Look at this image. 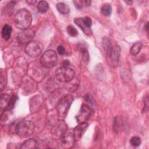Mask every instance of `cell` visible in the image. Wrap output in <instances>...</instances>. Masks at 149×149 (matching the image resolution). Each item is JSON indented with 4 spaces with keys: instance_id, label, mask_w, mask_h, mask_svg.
<instances>
[{
    "instance_id": "obj_1",
    "label": "cell",
    "mask_w": 149,
    "mask_h": 149,
    "mask_svg": "<svg viewBox=\"0 0 149 149\" xmlns=\"http://www.w3.org/2000/svg\"><path fill=\"white\" fill-rule=\"evenodd\" d=\"M14 21L17 28L23 30L27 29L32 21L31 13L26 9H21L16 13Z\"/></svg>"
},
{
    "instance_id": "obj_2",
    "label": "cell",
    "mask_w": 149,
    "mask_h": 149,
    "mask_svg": "<svg viewBox=\"0 0 149 149\" xmlns=\"http://www.w3.org/2000/svg\"><path fill=\"white\" fill-rule=\"evenodd\" d=\"M35 125L34 123L30 120H24L20 122L15 127L16 133L22 138H26L30 136L34 132Z\"/></svg>"
},
{
    "instance_id": "obj_3",
    "label": "cell",
    "mask_w": 149,
    "mask_h": 149,
    "mask_svg": "<svg viewBox=\"0 0 149 149\" xmlns=\"http://www.w3.org/2000/svg\"><path fill=\"white\" fill-rule=\"evenodd\" d=\"M73 101V97L71 94H67L63 97L59 101L56 109L58 115L61 118L66 117L70 105Z\"/></svg>"
},
{
    "instance_id": "obj_4",
    "label": "cell",
    "mask_w": 149,
    "mask_h": 149,
    "mask_svg": "<svg viewBox=\"0 0 149 149\" xmlns=\"http://www.w3.org/2000/svg\"><path fill=\"white\" fill-rule=\"evenodd\" d=\"M58 60L56 52L51 49L47 50L41 56L40 62L42 66L46 68H51L55 66Z\"/></svg>"
},
{
    "instance_id": "obj_5",
    "label": "cell",
    "mask_w": 149,
    "mask_h": 149,
    "mask_svg": "<svg viewBox=\"0 0 149 149\" xmlns=\"http://www.w3.org/2000/svg\"><path fill=\"white\" fill-rule=\"evenodd\" d=\"M75 73L74 70L69 68L62 66L56 69L55 76L56 79L62 82H69L73 80Z\"/></svg>"
},
{
    "instance_id": "obj_6",
    "label": "cell",
    "mask_w": 149,
    "mask_h": 149,
    "mask_svg": "<svg viewBox=\"0 0 149 149\" xmlns=\"http://www.w3.org/2000/svg\"><path fill=\"white\" fill-rule=\"evenodd\" d=\"M42 51V45L38 42L31 41L27 44L25 48V51L31 57L39 56Z\"/></svg>"
},
{
    "instance_id": "obj_7",
    "label": "cell",
    "mask_w": 149,
    "mask_h": 149,
    "mask_svg": "<svg viewBox=\"0 0 149 149\" xmlns=\"http://www.w3.org/2000/svg\"><path fill=\"white\" fill-rule=\"evenodd\" d=\"M34 36V31L32 29H27L23 30L22 31L20 32L17 36V40L19 44L24 45L27 44L31 41L33 37Z\"/></svg>"
},
{
    "instance_id": "obj_8",
    "label": "cell",
    "mask_w": 149,
    "mask_h": 149,
    "mask_svg": "<svg viewBox=\"0 0 149 149\" xmlns=\"http://www.w3.org/2000/svg\"><path fill=\"white\" fill-rule=\"evenodd\" d=\"M92 111L91 108L86 104H83L80 108L78 115L76 116V119L79 123L86 122L91 116Z\"/></svg>"
},
{
    "instance_id": "obj_9",
    "label": "cell",
    "mask_w": 149,
    "mask_h": 149,
    "mask_svg": "<svg viewBox=\"0 0 149 149\" xmlns=\"http://www.w3.org/2000/svg\"><path fill=\"white\" fill-rule=\"evenodd\" d=\"M75 139L72 132H66L61 136V143L63 148H69L73 146L75 143Z\"/></svg>"
},
{
    "instance_id": "obj_10",
    "label": "cell",
    "mask_w": 149,
    "mask_h": 149,
    "mask_svg": "<svg viewBox=\"0 0 149 149\" xmlns=\"http://www.w3.org/2000/svg\"><path fill=\"white\" fill-rule=\"evenodd\" d=\"M109 58V59L111 62L112 66H117L120 55V48L118 45H112V47L109 51V52L107 54Z\"/></svg>"
},
{
    "instance_id": "obj_11",
    "label": "cell",
    "mask_w": 149,
    "mask_h": 149,
    "mask_svg": "<svg viewBox=\"0 0 149 149\" xmlns=\"http://www.w3.org/2000/svg\"><path fill=\"white\" fill-rule=\"evenodd\" d=\"M88 126V124L87 122H83L79 123L73 130V136L75 140H79L82 136L83 134L85 132Z\"/></svg>"
},
{
    "instance_id": "obj_12",
    "label": "cell",
    "mask_w": 149,
    "mask_h": 149,
    "mask_svg": "<svg viewBox=\"0 0 149 149\" xmlns=\"http://www.w3.org/2000/svg\"><path fill=\"white\" fill-rule=\"evenodd\" d=\"M22 149H33L38 148L37 141L32 139L26 140L20 147Z\"/></svg>"
},
{
    "instance_id": "obj_13",
    "label": "cell",
    "mask_w": 149,
    "mask_h": 149,
    "mask_svg": "<svg viewBox=\"0 0 149 149\" xmlns=\"http://www.w3.org/2000/svg\"><path fill=\"white\" fill-rule=\"evenodd\" d=\"M74 22L80 28V29L83 31L85 34H86L87 36H91L92 34V31L91 29H88L85 26L82 22L81 18H75L74 19Z\"/></svg>"
},
{
    "instance_id": "obj_14",
    "label": "cell",
    "mask_w": 149,
    "mask_h": 149,
    "mask_svg": "<svg viewBox=\"0 0 149 149\" xmlns=\"http://www.w3.org/2000/svg\"><path fill=\"white\" fill-rule=\"evenodd\" d=\"M11 96L8 94H2L1 95L0 106L1 109H3L5 111L6 109L10 100Z\"/></svg>"
},
{
    "instance_id": "obj_15",
    "label": "cell",
    "mask_w": 149,
    "mask_h": 149,
    "mask_svg": "<svg viewBox=\"0 0 149 149\" xmlns=\"http://www.w3.org/2000/svg\"><path fill=\"white\" fill-rule=\"evenodd\" d=\"M12 28L8 24H5L2 30V36L5 40H8L11 36Z\"/></svg>"
},
{
    "instance_id": "obj_16",
    "label": "cell",
    "mask_w": 149,
    "mask_h": 149,
    "mask_svg": "<svg viewBox=\"0 0 149 149\" xmlns=\"http://www.w3.org/2000/svg\"><path fill=\"white\" fill-rule=\"evenodd\" d=\"M123 127V122L120 117H115L113 123V129L116 133L120 131Z\"/></svg>"
},
{
    "instance_id": "obj_17",
    "label": "cell",
    "mask_w": 149,
    "mask_h": 149,
    "mask_svg": "<svg viewBox=\"0 0 149 149\" xmlns=\"http://www.w3.org/2000/svg\"><path fill=\"white\" fill-rule=\"evenodd\" d=\"M56 8L59 13L63 15H66L69 13L70 8L68 5L65 3H58L56 5Z\"/></svg>"
},
{
    "instance_id": "obj_18",
    "label": "cell",
    "mask_w": 149,
    "mask_h": 149,
    "mask_svg": "<svg viewBox=\"0 0 149 149\" xmlns=\"http://www.w3.org/2000/svg\"><path fill=\"white\" fill-rule=\"evenodd\" d=\"M37 9L40 13H45L49 8V5L47 1H41L38 2L37 4Z\"/></svg>"
},
{
    "instance_id": "obj_19",
    "label": "cell",
    "mask_w": 149,
    "mask_h": 149,
    "mask_svg": "<svg viewBox=\"0 0 149 149\" xmlns=\"http://www.w3.org/2000/svg\"><path fill=\"white\" fill-rule=\"evenodd\" d=\"M102 44L104 50L108 54L112 47V45L111 42L110 40L108 37H104L102 39Z\"/></svg>"
},
{
    "instance_id": "obj_20",
    "label": "cell",
    "mask_w": 149,
    "mask_h": 149,
    "mask_svg": "<svg viewBox=\"0 0 149 149\" xmlns=\"http://www.w3.org/2000/svg\"><path fill=\"white\" fill-rule=\"evenodd\" d=\"M142 48V44L140 42H135L131 47L130 52L133 55H136L139 53Z\"/></svg>"
},
{
    "instance_id": "obj_21",
    "label": "cell",
    "mask_w": 149,
    "mask_h": 149,
    "mask_svg": "<svg viewBox=\"0 0 149 149\" xmlns=\"http://www.w3.org/2000/svg\"><path fill=\"white\" fill-rule=\"evenodd\" d=\"M101 12L105 16H109L112 12V7L108 3L104 4L101 8Z\"/></svg>"
},
{
    "instance_id": "obj_22",
    "label": "cell",
    "mask_w": 149,
    "mask_h": 149,
    "mask_svg": "<svg viewBox=\"0 0 149 149\" xmlns=\"http://www.w3.org/2000/svg\"><path fill=\"white\" fill-rule=\"evenodd\" d=\"M73 2L74 3V5L78 9H81L84 6H89L91 3V1L88 0H84V1L77 0V1H73Z\"/></svg>"
},
{
    "instance_id": "obj_23",
    "label": "cell",
    "mask_w": 149,
    "mask_h": 149,
    "mask_svg": "<svg viewBox=\"0 0 149 149\" xmlns=\"http://www.w3.org/2000/svg\"><path fill=\"white\" fill-rule=\"evenodd\" d=\"M80 52L81 55V58L83 61L87 62L89 60V54L87 49L86 47H80Z\"/></svg>"
},
{
    "instance_id": "obj_24",
    "label": "cell",
    "mask_w": 149,
    "mask_h": 149,
    "mask_svg": "<svg viewBox=\"0 0 149 149\" xmlns=\"http://www.w3.org/2000/svg\"><path fill=\"white\" fill-rule=\"evenodd\" d=\"M17 100V97L16 95H12L11 98H10V100L9 104L8 105V107H7V108H6V109L5 111H10V110L14 108L15 103H16Z\"/></svg>"
},
{
    "instance_id": "obj_25",
    "label": "cell",
    "mask_w": 149,
    "mask_h": 149,
    "mask_svg": "<svg viewBox=\"0 0 149 149\" xmlns=\"http://www.w3.org/2000/svg\"><path fill=\"white\" fill-rule=\"evenodd\" d=\"M66 31L68 34L72 37H75L78 34V31L76 30V29H75L72 25H69L67 27Z\"/></svg>"
},
{
    "instance_id": "obj_26",
    "label": "cell",
    "mask_w": 149,
    "mask_h": 149,
    "mask_svg": "<svg viewBox=\"0 0 149 149\" xmlns=\"http://www.w3.org/2000/svg\"><path fill=\"white\" fill-rule=\"evenodd\" d=\"M141 139L139 137L134 136L131 138L130 140V143L132 146L134 147H138L141 144Z\"/></svg>"
},
{
    "instance_id": "obj_27",
    "label": "cell",
    "mask_w": 149,
    "mask_h": 149,
    "mask_svg": "<svg viewBox=\"0 0 149 149\" xmlns=\"http://www.w3.org/2000/svg\"><path fill=\"white\" fill-rule=\"evenodd\" d=\"M82 22L83 24L85 25L86 27H87L88 29H90L92 26V20L88 16H86L83 18H81Z\"/></svg>"
},
{
    "instance_id": "obj_28",
    "label": "cell",
    "mask_w": 149,
    "mask_h": 149,
    "mask_svg": "<svg viewBox=\"0 0 149 149\" xmlns=\"http://www.w3.org/2000/svg\"><path fill=\"white\" fill-rule=\"evenodd\" d=\"M5 76H3V74L1 73V90L2 91L3 89L4 88V87H5Z\"/></svg>"
},
{
    "instance_id": "obj_29",
    "label": "cell",
    "mask_w": 149,
    "mask_h": 149,
    "mask_svg": "<svg viewBox=\"0 0 149 149\" xmlns=\"http://www.w3.org/2000/svg\"><path fill=\"white\" fill-rule=\"evenodd\" d=\"M57 51L60 55H64L65 54V48L62 45H59L57 47Z\"/></svg>"
},
{
    "instance_id": "obj_30",
    "label": "cell",
    "mask_w": 149,
    "mask_h": 149,
    "mask_svg": "<svg viewBox=\"0 0 149 149\" xmlns=\"http://www.w3.org/2000/svg\"><path fill=\"white\" fill-rule=\"evenodd\" d=\"M69 64H70V62L68 60L66 59V60H64L63 62H62V66L67 67Z\"/></svg>"
},
{
    "instance_id": "obj_31",
    "label": "cell",
    "mask_w": 149,
    "mask_h": 149,
    "mask_svg": "<svg viewBox=\"0 0 149 149\" xmlns=\"http://www.w3.org/2000/svg\"><path fill=\"white\" fill-rule=\"evenodd\" d=\"M145 29H146V30L148 32V22H147L146 23V25H145Z\"/></svg>"
},
{
    "instance_id": "obj_32",
    "label": "cell",
    "mask_w": 149,
    "mask_h": 149,
    "mask_svg": "<svg viewBox=\"0 0 149 149\" xmlns=\"http://www.w3.org/2000/svg\"><path fill=\"white\" fill-rule=\"evenodd\" d=\"M125 2L126 3H127V5H130V4L132 3V2L131 1H125Z\"/></svg>"
}]
</instances>
